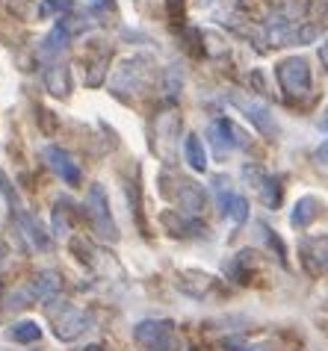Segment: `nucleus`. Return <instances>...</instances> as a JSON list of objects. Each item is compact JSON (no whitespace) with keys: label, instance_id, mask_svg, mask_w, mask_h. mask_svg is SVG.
Wrapping results in <instances>:
<instances>
[{"label":"nucleus","instance_id":"nucleus-1","mask_svg":"<svg viewBox=\"0 0 328 351\" xmlns=\"http://www.w3.org/2000/svg\"><path fill=\"white\" fill-rule=\"evenodd\" d=\"M151 74V56H128L121 60L119 68L110 77V92L115 97H128V95H139L148 83Z\"/></svg>","mask_w":328,"mask_h":351},{"label":"nucleus","instance_id":"nucleus-2","mask_svg":"<svg viewBox=\"0 0 328 351\" xmlns=\"http://www.w3.org/2000/svg\"><path fill=\"white\" fill-rule=\"evenodd\" d=\"M86 219H89L92 230L98 233V239L104 242H119V228L110 216V201H107V192H104L101 183H92L89 192H86Z\"/></svg>","mask_w":328,"mask_h":351},{"label":"nucleus","instance_id":"nucleus-3","mask_svg":"<svg viewBox=\"0 0 328 351\" xmlns=\"http://www.w3.org/2000/svg\"><path fill=\"white\" fill-rule=\"evenodd\" d=\"M278 83H281V89L293 97L311 95V68H307V60H302V56L284 60L278 65Z\"/></svg>","mask_w":328,"mask_h":351},{"label":"nucleus","instance_id":"nucleus-4","mask_svg":"<svg viewBox=\"0 0 328 351\" xmlns=\"http://www.w3.org/2000/svg\"><path fill=\"white\" fill-rule=\"evenodd\" d=\"M228 101L237 106L239 112L246 115L248 121L255 124V128L263 133V136H278V124H275V115L272 110L263 104V101H257V97H248V95H237V92H231L228 95Z\"/></svg>","mask_w":328,"mask_h":351},{"label":"nucleus","instance_id":"nucleus-5","mask_svg":"<svg viewBox=\"0 0 328 351\" xmlns=\"http://www.w3.org/2000/svg\"><path fill=\"white\" fill-rule=\"evenodd\" d=\"M51 316H54V325H56L54 328L56 339H65V343L77 339L83 330H89V325H92V316L89 313H83V310L65 304V301H62V316L60 313H51Z\"/></svg>","mask_w":328,"mask_h":351},{"label":"nucleus","instance_id":"nucleus-6","mask_svg":"<svg viewBox=\"0 0 328 351\" xmlns=\"http://www.w3.org/2000/svg\"><path fill=\"white\" fill-rule=\"evenodd\" d=\"M133 337H137V343L148 346V348H163L172 337V322L169 319H145L133 328Z\"/></svg>","mask_w":328,"mask_h":351},{"label":"nucleus","instance_id":"nucleus-7","mask_svg":"<svg viewBox=\"0 0 328 351\" xmlns=\"http://www.w3.org/2000/svg\"><path fill=\"white\" fill-rule=\"evenodd\" d=\"M45 160L65 183H69V186H77V183H80V165L74 162V157L65 148H60V145H51V148L45 151Z\"/></svg>","mask_w":328,"mask_h":351},{"label":"nucleus","instance_id":"nucleus-8","mask_svg":"<svg viewBox=\"0 0 328 351\" xmlns=\"http://www.w3.org/2000/svg\"><path fill=\"white\" fill-rule=\"evenodd\" d=\"M65 51H69V30L60 24L42 38V45H38V60L45 62V68L47 65H60Z\"/></svg>","mask_w":328,"mask_h":351},{"label":"nucleus","instance_id":"nucleus-9","mask_svg":"<svg viewBox=\"0 0 328 351\" xmlns=\"http://www.w3.org/2000/svg\"><path fill=\"white\" fill-rule=\"evenodd\" d=\"M216 192H219V207H222V213H225L228 219H234V221H246L248 219V201L243 198V195H237L234 189H231V183L225 178H216Z\"/></svg>","mask_w":328,"mask_h":351},{"label":"nucleus","instance_id":"nucleus-10","mask_svg":"<svg viewBox=\"0 0 328 351\" xmlns=\"http://www.w3.org/2000/svg\"><path fill=\"white\" fill-rule=\"evenodd\" d=\"M210 136H213V145L225 154V151H234V148H246V133L237 128V124H231L228 119H219L210 124Z\"/></svg>","mask_w":328,"mask_h":351},{"label":"nucleus","instance_id":"nucleus-11","mask_svg":"<svg viewBox=\"0 0 328 351\" xmlns=\"http://www.w3.org/2000/svg\"><path fill=\"white\" fill-rule=\"evenodd\" d=\"M15 221H18V230L24 233V239H30V245L36 251H47V245H51V237H47V230L42 228V221H38L36 216H30L27 210L15 213Z\"/></svg>","mask_w":328,"mask_h":351},{"label":"nucleus","instance_id":"nucleus-12","mask_svg":"<svg viewBox=\"0 0 328 351\" xmlns=\"http://www.w3.org/2000/svg\"><path fill=\"white\" fill-rule=\"evenodd\" d=\"M178 204H180V213L183 216H192L204 207V189L192 180H178Z\"/></svg>","mask_w":328,"mask_h":351},{"label":"nucleus","instance_id":"nucleus-13","mask_svg":"<svg viewBox=\"0 0 328 351\" xmlns=\"http://www.w3.org/2000/svg\"><path fill=\"white\" fill-rule=\"evenodd\" d=\"M316 213H320V201H316L314 195H305V198L296 201V207L290 213V224L293 228H307V224L316 219Z\"/></svg>","mask_w":328,"mask_h":351},{"label":"nucleus","instance_id":"nucleus-14","mask_svg":"<svg viewBox=\"0 0 328 351\" xmlns=\"http://www.w3.org/2000/svg\"><path fill=\"white\" fill-rule=\"evenodd\" d=\"M33 295L38 301H56V295H60V275L56 271H42L36 280H33Z\"/></svg>","mask_w":328,"mask_h":351},{"label":"nucleus","instance_id":"nucleus-15","mask_svg":"<svg viewBox=\"0 0 328 351\" xmlns=\"http://www.w3.org/2000/svg\"><path fill=\"white\" fill-rule=\"evenodd\" d=\"M183 157H187L189 169H196V171L207 169V151H204V145H201V139L196 133H189L187 139H183Z\"/></svg>","mask_w":328,"mask_h":351},{"label":"nucleus","instance_id":"nucleus-16","mask_svg":"<svg viewBox=\"0 0 328 351\" xmlns=\"http://www.w3.org/2000/svg\"><path fill=\"white\" fill-rule=\"evenodd\" d=\"M45 86H47V92L56 95V97L69 95V71H65L62 62L45 68Z\"/></svg>","mask_w":328,"mask_h":351},{"label":"nucleus","instance_id":"nucleus-17","mask_svg":"<svg viewBox=\"0 0 328 351\" xmlns=\"http://www.w3.org/2000/svg\"><path fill=\"white\" fill-rule=\"evenodd\" d=\"M257 192H260V198H263L266 207H278V204H281V186H278L275 178L257 174Z\"/></svg>","mask_w":328,"mask_h":351},{"label":"nucleus","instance_id":"nucleus-18","mask_svg":"<svg viewBox=\"0 0 328 351\" xmlns=\"http://www.w3.org/2000/svg\"><path fill=\"white\" fill-rule=\"evenodd\" d=\"M305 254L307 260H314L320 269H328V237H316L305 242Z\"/></svg>","mask_w":328,"mask_h":351},{"label":"nucleus","instance_id":"nucleus-19","mask_svg":"<svg viewBox=\"0 0 328 351\" xmlns=\"http://www.w3.org/2000/svg\"><path fill=\"white\" fill-rule=\"evenodd\" d=\"M38 337H42L38 322L24 319V322H15V325H12V339H15V343H36Z\"/></svg>","mask_w":328,"mask_h":351},{"label":"nucleus","instance_id":"nucleus-20","mask_svg":"<svg viewBox=\"0 0 328 351\" xmlns=\"http://www.w3.org/2000/svg\"><path fill=\"white\" fill-rule=\"evenodd\" d=\"M71 6H74V0H42L38 12H42V18H51V15H62V12H69Z\"/></svg>","mask_w":328,"mask_h":351},{"label":"nucleus","instance_id":"nucleus-21","mask_svg":"<svg viewBox=\"0 0 328 351\" xmlns=\"http://www.w3.org/2000/svg\"><path fill=\"white\" fill-rule=\"evenodd\" d=\"M316 160H320V162H325L328 165V139L320 145V148H316Z\"/></svg>","mask_w":328,"mask_h":351},{"label":"nucleus","instance_id":"nucleus-22","mask_svg":"<svg viewBox=\"0 0 328 351\" xmlns=\"http://www.w3.org/2000/svg\"><path fill=\"white\" fill-rule=\"evenodd\" d=\"M89 3H95V6H115L113 0H89Z\"/></svg>","mask_w":328,"mask_h":351},{"label":"nucleus","instance_id":"nucleus-23","mask_svg":"<svg viewBox=\"0 0 328 351\" xmlns=\"http://www.w3.org/2000/svg\"><path fill=\"white\" fill-rule=\"evenodd\" d=\"M323 60H325V65H328V42L323 45Z\"/></svg>","mask_w":328,"mask_h":351},{"label":"nucleus","instance_id":"nucleus-24","mask_svg":"<svg viewBox=\"0 0 328 351\" xmlns=\"http://www.w3.org/2000/svg\"><path fill=\"white\" fill-rule=\"evenodd\" d=\"M86 351H104L101 346H89V348H86Z\"/></svg>","mask_w":328,"mask_h":351}]
</instances>
